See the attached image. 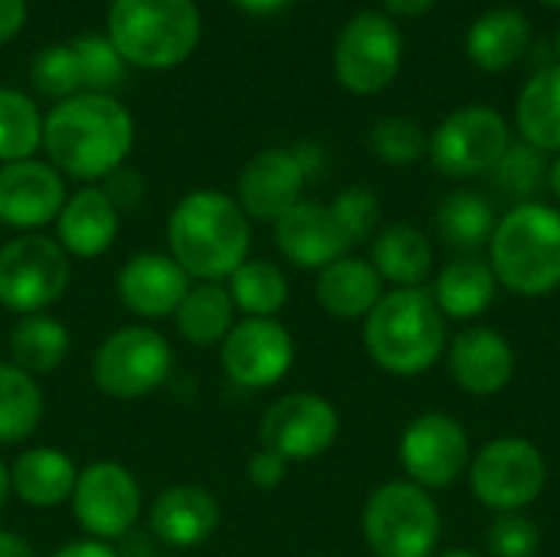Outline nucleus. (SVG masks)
I'll return each instance as SVG.
<instances>
[{
  "label": "nucleus",
  "mask_w": 560,
  "mask_h": 557,
  "mask_svg": "<svg viewBox=\"0 0 560 557\" xmlns=\"http://www.w3.org/2000/svg\"><path fill=\"white\" fill-rule=\"evenodd\" d=\"M495 210L476 190H453L436 207V233L459 256H476L495 233Z\"/></svg>",
  "instance_id": "31"
},
{
  "label": "nucleus",
  "mask_w": 560,
  "mask_h": 557,
  "mask_svg": "<svg viewBox=\"0 0 560 557\" xmlns=\"http://www.w3.org/2000/svg\"><path fill=\"white\" fill-rule=\"evenodd\" d=\"M190 286L194 279L171 259V253H138L118 269L115 279L121 305L144 322L174 318Z\"/></svg>",
  "instance_id": "19"
},
{
  "label": "nucleus",
  "mask_w": 560,
  "mask_h": 557,
  "mask_svg": "<svg viewBox=\"0 0 560 557\" xmlns=\"http://www.w3.org/2000/svg\"><path fill=\"white\" fill-rule=\"evenodd\" d=\"M52 557H121L108 542H95V538H82V542H69L62 545Z\"/></svg>",
  "instance_id": "43"
},
{
  "label": "nucleus",
  "mask_w": 560,
  "mask_h": 557,
  "mask_svg": "<svg viewBox=\"0 0 560 557\" xmlns=\"http://www.w3.org/2000/svg\"><path fill=\"white\" fill-rule=\"evenodd\" d=\"M404 62V39L390 16L377 10L354 13L335 43V76L354 95L387 89Z\"/></svg>",
  "instance_id": "11"
},
{
  "label": "nucleus",
  "mask_w": 560,
  "mask_h": 557,
  "mask_svg": "<svg viewBox=\"0 0 560 557\" xmlns=\"http://www.w3.org/2000/svg\"><path fill=\"white\" fill-rule=\"evenodd\" d=\"M174 368L171 341L151 325L112 332L92 355V381L112 401H141L154 394Z\"/></svg>",
  "instance_id": "9"
},
{
  "label": "nucleus",
  "mask_w": 560,
  "mask_h": 557,
  "mask_svg": "<svg viewBox=\"0 0 560 557\" xmlns=\"http://www.w3.org/2000/svg\"><path fill=\"white\" fill-rule=\"evenodd\" d=\"M532 46V23L522 10L499 7L482 13L466 36L469 59L486 72H505L515 66Z\"/></svg>",
  "instance_id": "27"
},
{
  "label": "nucleus",
  "mask_w": 560,
  "mask_h": 557,
  "mask_svg": "<svg viewBox=\"0 0 560 557\" xmlns=\"http://www.w3.org/2000/svg\"><path fill=\"white\" fill-rule=\"evenodd\" d=\"M446 368L459 391L495 397L515 378V348L492 325H466L446 345Z\"/></svg>",
  "instance_id": "17"
},
{
  "label": "nucleus",
  "mask_w": 560,
  "mask_h": 557,
  "mask_svg": "<svg viewBox=\"0 0 560 557\" xmlns=\"http://www.w3.org/2000/svg\"><path fill=\"white\" fill-rule=\"evenodd\" d=\"M489 266L499 289L518 299H545L560 289V210L532 200L499 217L489 240Z\"/></svg>",
  "instance_id": "4"
},
{
  "label": "nucleus",
  "mask_w": 560,
  "mask_h": 557,
  "mask_svg": "<svg viewBox=\"0 0 560 557\" xmlns=\"http://www.w3.org/2000/svg\"><path fill=\"white\" fill-rule=\"evenodd\" d=\"M341 236L348 240V246L368 243L377 233L381 223V200L371 187H345L331 204H328Z\"/></svg>",
  "instance_id": "38"
},
{
  "label": "nucleus",
  "mask_w": 560,
  "mask_h": 557,
  "mask_svg": "<svg viewBox=\"0 0 560 557\" xmlns=\"http://www.w3.org/2000/svg\"><path fill=\"white\" fill-rule=\"evenodd\" d=\"M66 204L62 174L46 161L0 164V223L20 233H36L56 223Z\"/></svg>",
  "instance_id": "16"
},
{
  "label": "nucleus",
  "mask_w": 560,
  "mask_h": 557,
  "mask_svg": "<svg viewBox=\"0 0 560 557\" xmlns=\"http://www.w3.org/2000/svg\"><path fill=\"white\" fill-rule=\"evenodd\" d=\"M368 259L390 289H423L433 279V243L413 223H390L377 230Z\"/></svg>",
  "instance_id": "26"
},
{
  "label": "nucleus",
  "mask_w": 560,
  "mask_h": 557,
  "mask_svg": "<svg viewBox=\"0 0 560 557\" xmlns=\"http://www.w3.org/2000/svg\"><path fill=\"white\" fill-rule=\"evenodd\" d=\"M69 509L89 538L112 545L135 529L141 515V486L128 466L98 460L79 469Z\"/></svg>",
  "instance_id": "13"
},
{
  "label": "nucleus",
  "mask_w": 560,
  "mask_h": 557,
  "mask_svg": "<svg viewBox=\"0 0 560 557\" xmlns=\"http://www.w3.org/2000/svg\"><path fill=\"white\" fill-rule=\"evenodd\" d=\"M148 529L167 548H197L220 529V502L200 486H167L148 509Z\"/></svg>",
  "instance_id": "21"
},
{
  "label": "nucleus",
  "mask_w": 560,
  "mask_h": 557,
  "mask_svg": "<svg viewBox=\"0 0 560 557\" xmlns=\"http://www.w3.org/2000/svg\"><path fill=\"white\" fill-rule=\"evenodd\" d=\"M384 279L371 266V259L361 256H341L331 266H325L315 279V299L322 312H328L338 322H364L374 305L384 295Z\"/></svg>",
  "instance_id": "24"
},
{
  "label": "nucleus",
  "mask_w": 560,
  "mask_h": 557,
  "mask_svg": "<svg viewBox=\"0 0 560 557\" xmlns=\"http://www.w3.org/2000/svg\"><path fill=\"white\" fill-rule=\"evenodd\" d=\"M522 141L545 154H560V66L538 69L515 105Z\"/></svg>",
  "instance_id": "30"
},
{
  "label": "nucleus",
  "mask_w": 560,
  "mask_h": 557,
  "mask_svg": "<svg viewBox=\"0 0 560 557\" xmlns=\"http://www.w3.org/2000/svg\"><path fill=\"white\" fill-rule=\"evenodd\" d=\"M79 479V466L69 453L56 446L23 450L10 463V492L30 509H59L69 506Z\"/></svg>",
  "instance_id": "25"
},
{
  "label": "nucleus",
  "mask_w": 560,
  "mask_h": 557,
  "mask_svg": "<svg viewBox=\"0 0 560 557\" xmlns=\"http://www.w3.org/2000/svg\"><path fill=\"white\" fill-rule=\"evenodd\" d=\"M341 433L335 404L312 391H292L269 404L259 423L262 450L279 453L285 463H312L325 456Z\"/></svg>",
  "instance_id": "14"
},
{
  "label": "nucleus",
  "mask_w": 560,
  "mask_h": 557,
  "mask_svg": "<svg viewBox=\"0 0 560 557\" xmlns=\"http://www.w3.org/2000/svg\"><path fill=\"white\" fill-rule=\"evenodd\" d=\"M548 154L532 148L528 141H512L509 151L502 154V161L492 167V181L502 194L515 197L518 204H532L538 200L541 187H548Z\"/></svg>",
  "instance_id": "35"
},
{
  "label": "nucleus",
  "mask_w": 560,
  "mask_h": 557,
  "mask_svg": "<svg viewBox=\"0 0 560 557\" xmlns=\"http://www.w3.org/2000/svg\"><path fill=\"white\" fill-rule=\"evenodd\" d=\"M541 3H548V7H558L560 10V0H541Z\"/></svg>",
  "instance_id": "51"
},
{
  "label": "nucleus",
  "mask_w": 560,
  "mask_h": 557,
  "mask_svg": "<svg viewBox=\"0 0 560 557\" xmlns=\"http://www.w3.org/2000/svg\"><path fill=\"white\" fill-rule=\"evenodd\" d=\"M33 82L43 95L62 102L69 95H79L82 76H79V59L72 46H49L36 56L33 62Z\"/></svg>",
  "instance_id": "40"
},
{
  "label": "nucleus",
  "mask_w": 560,
  "mask_h": 557,
  "mask_svg": "<svg viewBox=\"0 0 560 557\" xmlns=\"http://www.w3.org/2000/svg\"><path fill=\"white\" fill-rule=\"evenodd\" d=\"M361 532L374 557H433L443 535V515L433 492L410 479H390L368 496Z\"/></svg>",
  "instance_id": "6"
},
{
  "label": "nucleus",
  "mask_w": 560,
  "mask_h": 557,
  "mask_svg": "<svg viewBox=\"0 0 560 557\" xmlns=\"http://www.w3.org/2000/svg\"><path fill=\"white\" fill-rule=\"evenodd\" d=\"M43 148V115L16 89H0V164L30 161Z\"/></svg>",
  "instance_id": "34"
},
{
  "label": "nucleus",
  "mask_w": 560,
  "mask_h": 557,
  "mask_svg": "<svg viewBox=\"0 0 560 557\" xmlns=\"http://www.w3.org/2000/svg\"><path fill=\"white\" fill-rule=\"evenodd\" d=\"M72 279V259L46 233H20L0 246V305L36 315L56 305Z\"/></svg>",
  "instance_id": "8"
},
{
  "label": "nucleus",
  "mask_w": 560,
  "mask_h": 557,
  "mask_svg": "<svg viewBox=\"0 0 560 557\" xmlns=\"http://www.w3.org/2000/svg\"><path fill=\"white\" fill-rule=\"evenodd\" d=\"M75 49V59H79V76H82V85L89 92H102L108 95V89H115L121 79H125V59L121 53L115 49V43L108 36H98V33H89L82 39L72 43Z\"/></svg>",
  "instance_id": "37"
},
{
  "label": "nucleus",
  "mask_w": 560,
  "mask_h": 557,
  "mask_svg": "<svg viewBox=\"0 0 560 557\" xmlns=\"http://www.w3.org/2000/svg\"><path fill=\"white\" fill-rule=\"evenodd\" d=\"M397 456L410 483L427 492H440L450 489L469 469L472 443L456 417L430 410L404 427Z\"/></svg>",
  "instance_id": "12"
},
{
  "label": "nucleus",
  "mask_w": 560,
  "mask_h": 557,
  "mask_svg": "<svg viewBox=\"0 0 560 557\" xmlns=\"http://www.w3.org/2000/svg\"><path fill=\"white\" fill-rule=\"evenodd\" d=\"M486 548L492 557H535L541 548V529L525 512H502L486 532Z\"/></svg>",
  "instance_id": "39"
},
{
  "label": "nucleus",
  "mask_w": 560,
  "mask_h": 557,
  "mask_svg": "<svg viewBox=\"0 0 560 557\" xmlns=\"http://www.w3.org/2000/svg\"><path fill=\"white\" fill-rule=\"evenodd\" d=\"M246 476H249V486H256V489H279L289 476V463L272 450H256L249 456Z\"/></svg>",
  "instance_id": "41"
},
{
  "label": "nucleus",
  "mask_w": 560,
  "mask_h": 557,
  "mask_svg": "<svg viewBox=\"0 0 560 557\" xmlns=\"http://www.w3.org/2000/svg\"><path fill=\"white\" fill-rule=\"evenodd\" d=\"M46 414V401L39 381L26 371L0 361V446H13L30 440Z\"/></svg>",
  "instance_id": "32"
},
{
  "label": "nucleus",
  "mask_w": 560,
  "mask_h": 557,
  "mask_svg": "<svg viewBox=\"0 0 560 557\" xmlns=\"http://www.w3.org/2000/svg\"><path fill=\"white\" fill-rule=\"evenodd\" d=\"M368 144H371L374 158H381L384 164L407 167V164H417L420 158H427L430 135L407 115H387V118L374 121Z\"/></svg>",
  "instance_id": "36"
},
{
  "label": "nucleus",
  "mask_w": 560,
  "mask_h": 557,
  "mask_svg": "<svg viewBox=\"0 0 560 557\" xmlns=\"http://www.w3.org/2000/svg\"><path fill=\"white\" fill-rule=\"evenodd\" d=\"M276 233V246L279 253L308 272H322L325 266H331L335 259L348 256V240L341 236L331 210L325 204L315 200H299L289 213H282L272 223Z\"/></svg>",
  "instance_id": "20"
},
{
  "label": "nucleus",
  "mask_w": 560,
  "mask_h": 557,
  "mask_svg": "<svg viewBox=\"0 0 560 557\" xmlns=\"http://www.w3.org/2000/svg\"><path fill=\"white\" fill-rule=\"evenodd\" d=\"M558 53H560V30H558Z\"/></svg>",
  "instance_id": "52"
},
{
  "label": "nucleus",
  "mask_w": 560,
  "mask_h": 557,
  "mask_svg": "<svg viewBox=\"0 0 560 557\" xmlns=\"http://www.w3.org/2000/svg\"><path fill=\"white\" fill-rule=\"evenodd\" d=\"M69 345V328L49 312L20 315L10 332V364L26 371L30 378H46L62 368Z\"/></svg>",
  "instance_id": "29"
},
{
  "label": "nucleus",
  "mask_w": 560,
  "mask_h": 557,
  "mask_svg": "<svg viewBox=\"0 0 560 557\" xmlns=\"http://www.w3.org/2000/svg\"><path fill=\"white\" fill-rule=\"evenodd\" d=\"M135 144L128 108L102 92H79L52 105L43 118V151L59 174L75 181H108L121 171Z\"/></svg>",
  "instance_id": "1"
},
{
  "label": "nucleus",
  "mask_w": 560,
  "mask_h": 557,
  "mask_svg": "<svg viewBox=\"0 0 560 557\" xmlns=\"http://www.w3.org/2000/svg\"><path fill=\"white\" fill-rule=\"evenodd\" d=\"M384 7L394 16H423L436 7V0H384Z\"/></svg>",
  "instance_id": "46"
},
{
  "label": "nucleus",
  "mask_w": 560,
  "mask_h": 557,
  "mask_svg": "<svg viewBox=\"0 0 560 557\" xmlns=\"http://www.w3.org/2000/svg\"><path fill=\"white\" fill-rule=\"evenodd\" d=\"M295 361V338L279 318H236L220 345V364L236 387L269 391Z\"/></svg>",
  "instance_id": "15"
},
{
  "label": "nucleus",
  "mask_w": 560,
  "mask_h": 557,
  "mask_svg": "<svg viewBox=\"0 0 560 557\" xmlns=\"http://www.w3.org/2000/svg\"><path fill=\"white\" fill-rule=\"evenodd\" d=\"M305 171L292 148H266L246 161L236 184V204L249 220L276 223L302 200Z\"/></svg>",
  "instance_id": "18"
},
{
  "label": "nucleus",
  "mask_w": 560,
  "mask_h": 557,
  "mask_svg": "<svg viewBox=\"0 0 560 557\" xmlns=\"http://www.w3.org/2000/svg\"><path fill=\"white\" fill-rule=\"evenodd\" d=\"M292 151H295V158H299V164H302L305 177H315V174L322 171V164H325V154H322V148H318V144H312V141H302V144H295Z\"/></svg>",
  "instance_id": "44"
},
{
  "label": "nucleus",
  "mask_w": 560,
  "mask_h": 557,
  "mask_svg": "<svg viewBox=\"0 0 560 557\" xmlns=\"http://www.w3.org/2000/svg\"><path fill=\"white\" fill-rule=\"evenodd\" d=\"M233 325H236V305L226 292V282H194L174 312L177 335L194 348L223 345Z\"/></svg>",
  "instance_id": "28"
},
{
  "label": "nucleus",
  "mask_w": 560,
  "mask_h": 557,
  "mask_svg": "<svg viewBox=\"0 0 560 557\" xmlns=\"http://www.w3.org/2000/svg\"><path fill=\"white\" fill-rule=\"evenodd\" d=\"M0 557H36V552L26 538L0 525Z\"/></svg>",
  "instance_id": "45"
},
{
  "label": "nucleus",
  "mask_w": 560,
  "mask_h": 557,
  "mask_svg": "<svg viewBox=\"0 0 560 557\" xmlns=\"http://www.w3.org/2000/svg\"><path fill=\"white\" fill-rule=\"evenodd\" d=\"M430 295L446 322H476L495 305L499 279L486 256H456L433 276Z\"/></svg>",
  "instance_id": "23"
},
{
  "label": "nucleus",
  "mask_w": 560,
  "mask_h": 557,
  "mask_svg": "<svg viewBox=\"0 0 560 557\" xmlns=\"http://www.w3.org/2000/svg\"><path fill=\"white\" fill-rule=\"evenodd\" d=\"M246 13H276V10H282V7H289L292 0H236Z\"/></svg>",
  "instance_id": "47"
},
{
  "label": "nucleus",
  "mask_w": 560,
  "mask_h": 557,
  "mask_svg": "<svg viewBox=\"0 0 560 557\" xmlns=\"http://www.w3.org/2000/svg\"><path fill=\"white\" fill-rule=\"evenodd\" d=\"M249 217L223 190H190L167 217L171 259L194 282H226L249 259Z\"/></svg>",
  "instance_id": "2"
},
{
  "label": "nucleus",
  "mask_w": 560,
  "mask_h": 557,
  "mask_svg": "<svg viewBox=\"0 0 560 557\" xmlns=\"http://www.w3.org/2000/svg\"><path fill=\"white\" fill-rule=\"evenodd\" d=\"M26 23V0H0V43L13 39Z\"/></svg>",
  "instance_id": "42"
},
{
  "label": "nucleus",
  "mask_w": 560,
  "mask_h": 557,
  "mask_svg": "<svg viewBox=\"0 0 560 557\" xmlns=\"http://www.w3.org/2000/svg\"><path fill=\"white\" fill-rule=\"evenodd\" d=\"M548 187H551V194H555V200L560 204V154L551 161V174H548Z\"/></svg>",
  "instance_id": "49"
},
{
  "label": "nucleus",
  "mask_w": 560,
  "mask_h": 557,
  "mask_svg": "<svg viewBox=\"0 0 560 557\" xmlns=\"http://www.w3.org/2000/svg\"><path fill=\"white\" fill-rule=\"evenodd\" d=\"M13 492H10V466L0 460V509L7 506V499H10Z\"/></svg>",
  "instance_id": "48"
},
{
  "label": "nucleus",
  "mask_w": 560,
  "mask_h": 557,
  "mask_svg": "<svg viewBox=\"0 0 560 557\" xmlns=\"http://www.w3.org/2000/svg\"><path fill=\"white\" fill-rule=\"evenodd\" d=\"M436 557H482V555H476V552H469V548H453V552H443V555H436Z\"/></svg>",
  "instance_id": "50"
},
{
  "label": "nucleus",
  "mask_w": 560,
  "mask_h": 557,
  "mask_svg": "<svg viewBox=\"0 0 560 557\" xmlns=\"http://www.w3.org/2000/svg\"><path fill=\"white\" fill-rule=\"evenodd\" d=\"M118 236V207L102 187H82L66 197L56 217V243L69 259H98Z\"/></svg>",
  "instance_id": "22"
},
{
  "label": "nucleus",
  "mask_w": 560,
  "mask_h": 557,
  "mask_svg": "<svg viewBox=\"0 0 560 557\" xmlns=\"http://www.w3.org/2000/svg\"><path fill=\"white\" fill-rule=\"evenodd\" d=\"M108 39L131 66L171 69L194 53L200 13L194 0H115L108 10Z\"/></svg>",
  "instance_id": "5"
},
{
  "label": "nucleus",
  "mask_w": 560,
  "mask_h": 557,
  "mask_svg": "<svg viewBox=\"0 0 560 557\" xmlns=\"http://www.w3.org/2000/svg\"><path fill=\"white\" fill-rule=\"evenodd\" d=\"M446 318L430 289H387L364 318L368 358L394 378H420L446 355Z\"/></svg>",
  "instance_id": "3"
},
{
  "label": "nucleus",
  "mask_w": 560,
  "mask_h": 557,
  "mask_svg": "<svg viewBox=\"0 0 560 557\" xmlns=\"http://www.w3.org/2000/svg\"><path fill=\"white\" fill-rule=\"evenodd\" d=\"M512 144L509 121L489 105H466L450 112L430 135V161L440 174L466 181L489 174Z\"/></svg>",
  "instance_id": "10"
},
{
  "label": "nucleus",
  "mask_w": 560,
  "mask_h": 557,
  "mask_svg": "<svg viewBox=\"0 0 560 557\" xmlns=\"http://www.w3.org/2000/svg\"><path fill=\"white\" fill-rule=\"evenodd\" d=\"M226 292L243 318H276L289 302V276L269 259H246L226 279Z\"/></svg>",
  "instance_id": "33"
},
{
  "label": "nucleus",
  "mask_w": 560,
  "mask_h": 557,
  "mask_svg": "<svg viewBox=\"0 0 560 557\" xmlns=\"http://www.w3.org/2000/svg\"><path fill=\"white\" fill-rule=\"evenodd\" d=\"M469 489L479 506L502 512H525L548 486V460L528 437H495L469 463Z\"/></svg>",
  "instance_id": "7"
}]
</instances>
